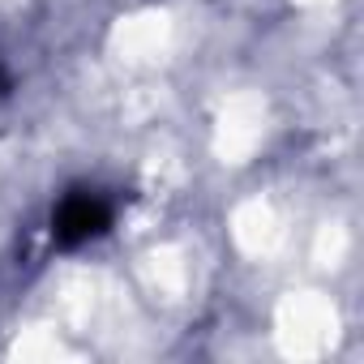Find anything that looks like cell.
I'll return each mask as SVG.
<instances>
[{
    "mask_svg": "<svg viewBox=\"0 0 364 364\" xmlns=\"http://www.w3.org/2000/svg\"><path fill=\"white\" fill-rule=\"evenodd\" d=\"M107 228H112V206H107V198L95 193V189H73V193H65V202H60L56 215H52V236H56L60 249H77V245L103 236Z\"/></svg>",
    "mask_w": 364,
    "mask_h": 364,
    "instance_id": "1",
    "label": "cell"
},
{
    "mask_svg": "<svg viewBox=\"0 0 364 364\" xmlns=\"http://www.w3.org/2000/svg\"><path fill=\"white\" fill-rule=\"evenodd\" d=\"M0 95H9V73H5V65H0Z\"/></svg>",
    "mask_w": 364,
    "mask_h": 364,
    "instance_id": "2",
    "label": "cell"
}]
</instances>
